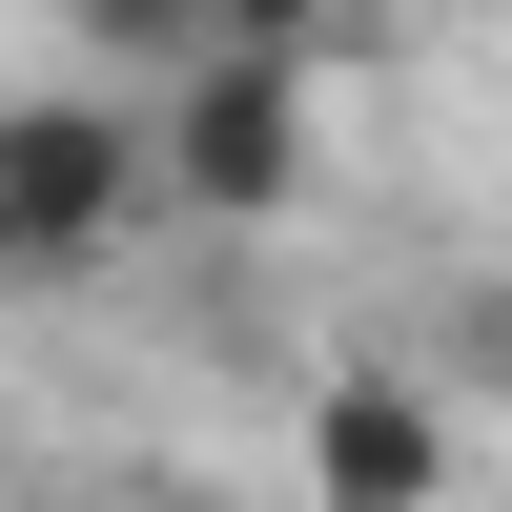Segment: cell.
<instances>
[{"label": "cell", "instance_id": "obj_3", "mask_svg": "<svg viewBox=\"0 0 512 512\" xmlns=\"http://www.w3.org/2000/svg\"><path fill=\"white\" fill-rule=\"evenodd\" d=\"M308 492H328V512H431V492H451V410L390 390V369H349V390L308 410Z\"/></svg>", "mask_w": 512, "mask_h": 512}, {"label": "cell", "instance_id": "obj_5", "mask_svg": "<svg viewBox=\"0 0 512 512\" xmlns=\"http://www.w3.org/2000/svg\"><path fill=\"white\" fill-rule=\"evenodd\" d=\"M328 21L349 0H205V41H287V62H328Z\"/></svg>", "mask_w": 512, "mask_h": 512}, {"label": "cell", "instance_id": "obj_4", "mask_svg": "<svg viewBox=\"0 0 512 512\" xmlns=\"http://www.w3.org/2000/svg\"><path fill=\"white\" fill-rule=\"evenodd\" d=\"M62 41H82V62H123V82H164V62L205 41V0H62Z\"/></svg>", "mask_w": 512, "mask_h": 512}, {"label": "cell", "instance_id": "obj_1", "mask_svg": "<svg viewBox=\"0 0 512 512\" xmlns=\"http://www.w3.org/2000/svg\"><path fill=\"white\" fill-rule=\"evenodd\" d=\"M144 205H164V144L123 82H21L0 103V287H103Z\"/></svg>", "mask_w": 512, "mask_h": 512}, {"label": "cell", "instance_id": "obj_2", "mask_svg": "<svg viewBox=\"0 0 512 512\" xmlns=\"http://www.w3.org/2000/svg\"><path fill=\"white\" fill-rule=\"evenodd\" d=\"M328 62H287V41H185V62L144 82V144H164V205H205V226H287L328 164Z\"/></svg>", "mask_w": 512, "mask_h": 512}]
</instances>
